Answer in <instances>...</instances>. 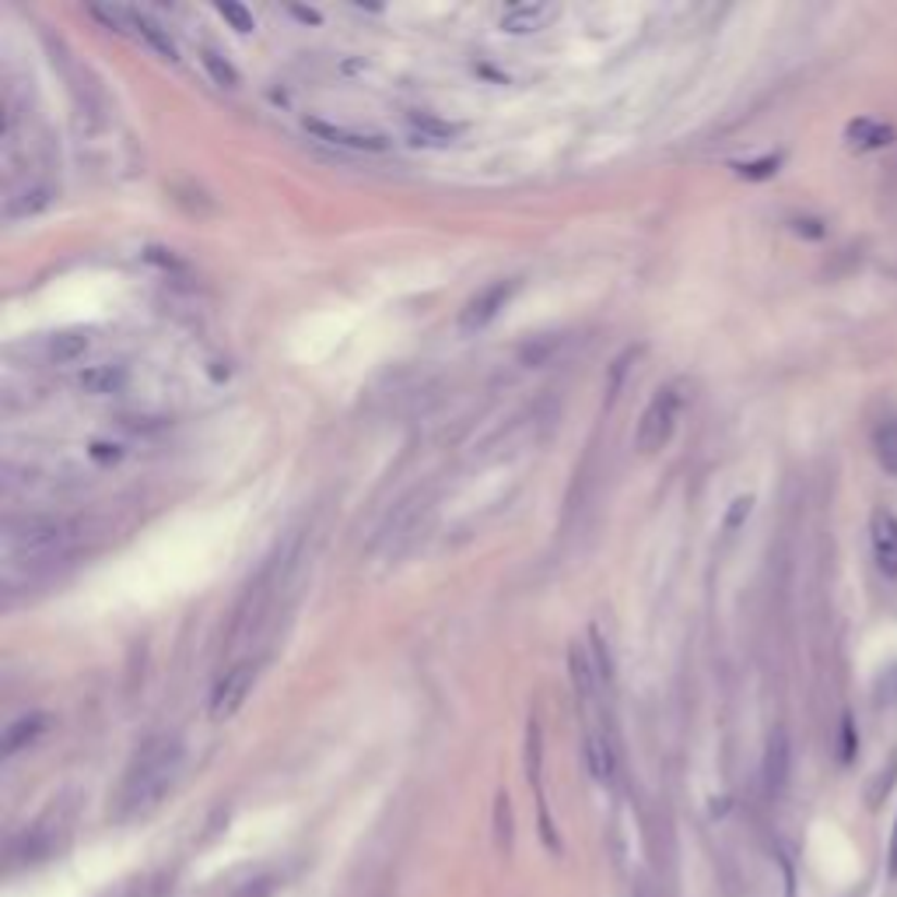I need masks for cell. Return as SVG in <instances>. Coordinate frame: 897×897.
<instances>
[{"label": "cell", "instance_id": "obj_1", "mask_svg": "<svg viewBox=\"0 0 897 897\" xmlns=\"http://www.w3.org/2000/svg\"><path fill=\"white\" fill-rule=\"evenodd\" d=\"M183 771V744L176 736H154L137 750L120 785V817H145L169 796Z\"/></svg>", "mask_w": 897, "mask_h": 897}, {"label": "cell", "instance_id": "obj_2", "mask_svg": "<svg viewBox=\"0 0 897 897\" xmlns=\"http://www.w3.org/2000/svg\"><path fill=\"white\" fill-rule=\"evenodd\" d=\"M676 418H681V389L663 386L656 393V400L645 407V414L638 421L635 446L638 452H659L676 428Z\"/></svg>", "mask_w": 897, "mask_h": 897}, {"label": "cell", "instance_id": "obj_3", "mask_svg": "<svg viewBox=\"0 0 897 897\" xmlns=\"http://www.w3.org/2000/svg\"><path fill=\"white\" fill-rule=\"evenodd\" d=\"M257 670L260 666L253 659H242V663H235L222 681L214 684V690H211V719L214 722H225L239 712L242 701L249 698V690L257 684Z\"/></svg>", "mask_w": 897, "mask_h": 897}, {"label": "cell", "instance_id": "obj_4", "mask_svg": "<svg viewBox=\"0 0 897 897\" xmlns=\"http://www.w3.org/2000/svg\"><path fill=\"white\" fill-rule=\"evenodd\" d=\"M515 291H519V281H495V285H487L484 291H477L463 309L460 329L463 334H477V329H484L487 323H495L498 312L512 302Z\"/></svg>", "mask_w": 897, "mask_h": 897}, {"label": "cell", "instance_id": "obj_5", "mask_svg": "<svg viewBox=\"0 0 897 897\" xmlns=\"http://www.w3.org/2000/svg\"><path fill=\"white\" fill-rule=\"evenodd\" d=\"M789 768H793V744H789V733L778 726V730H771V736H768L764 764H761L764 793L771 799L785 793V785H789Z\"/></svg>", "mask_w": 897, "mask_h": 897}, {"label": "cell", "instance_id": "obj_6", "mask_svg": "<svg viewBox=\"0 0 897 897\" xmlns=\"http://www.w3.org/2000/svg\"><path fill=\"white\" fill-rule=\"evenodd\" d=\"M870 540H873V558L876 569L887 578H897V515L887 509H876L870 519Z\"/></svg>", "mask_w": 897, "mask_h": 897}, {"label": "cell", "instance_id": "obj_7", "mask_svg": "<svg viewBox=\"0 0 897 897\" xmlns=\"http://www.w3.org/2000/svg\"><path fill=\"white\" fill-rule=\"evenodd\" d=\"M306 130H309L312 137L326 140V145L351 148V151H386V148H389V140L379 137V134H361V130L337 127V123H326V120H309V116H306Z\"/></svg>", "mask_w": 897, "mask_h": 897}, {"label": "cell", "instance_id": "obj_8", "mask_svg": "<svg viewBox=\"0 0 897 897\" xmlns=\"http://www.w3.org/2000/svg\"><path fill=\"white\" fill-rule=\"evenodd\" d=\"M558 8L547 4V0H533V4H515L501 14V28L512 36H526V33H540V28L555 18Z\"/></svg>", "mask_w": 897, "mask_h": 897}, {"label": "cell", "instance_id": "obj_9", "mask_svg": "<svg viewBox=\"0 0 897 897\" xmlns=\"http://www.w3.org/2000/svg\"><path fill=\"white\" fill-rule=\"evenodd\" d=\"M894 140V127H884V123L876 120H852L845 127V148L848 151H876V148H887Z\"/></svg>", "mask_w": 897, "mask_h": 897}, {"label": "cell", "instance_id": "obj_10", "mask_svg": "<svg viewBox=\"0 0 897 897\" xmlns=\"http://www.w3.org/2000/svg\"><path fill=\"white\" fill-rule=\"evenodd\" d=\"M46 726H50V719H46L42 712H33V715L14 719L11 726L4 730V744H0V750H4V758H11V753H18V750H25L28 744H36V739L46 733Z\"/></svg>", "mask_w": 897, "mask_h": 897}, {"label": "cell", "instance_id": "obj_11", "mask_svg": "<svg viewBox=\"0 0 897 897\" xmlns=\"http://www.w3.org/2000/svg\"><path fill=\"white\" fill-rule=\"evenodd\" d=\"M407 123H411L418 145H449V140H456V137L463 134L460 123L438 120L432 113H411V116H407Z\"/></svg>", "mask_w": 897, "mask_h": 897}, {"label": "cell", "instance_id": "obj_12", "mask_svg": "<svg viewBox=\"0 0 897 897\" xmlns=\"http://www.w3.org/2000/svg\"><path fill=\"white\" fill-rule=\"evenodd\" d=\"M582 750H586V768H589V775L596 782H610L613 778V771H618V758H613V747H610V739L603 733H586V744H582Z\"/></svg>", "mask_w": 897, "mask_h": 897}, {"label": "cell", "instance_id": "obj_13", "mask_svg": "<svg viewBox=\"0 0 897 897\" xmlns=\"http://www.w3.org/2000/svg\"><path fill=\"white\" fill-rule=\"evenodd\" d=\"M130 14V28L134 33L145 39L148 46L159 57H165V60H179V50H176V42H172V36L165 33V28L159 25L151 18V14H145V11H127Z\"/></svg>", "mask_w": 897, "mask_h": 897}, {"label": "cell", "instance_id": "obj_14", "mask_svg": "<svg viewBox=\"0 0 897 897\" xmlns=\"http://www.w3.org/2000/svg\"><path fill=\"white\" fill-rule=\"evenodd\" d=\"M569 670H572V681H575L582 698H596V690L607 684L600 666H596L593 652H582L578 645H572V652H569Z\"/></svg>", "mask_w": 897, "mask_h": 897}, {"label": "cell", "instance_id": "obj_15", "mask_svg": "<svg viewBox=\"0 0 897 897\" xmlns=\"http://www.w3.org/2000/svg\"><path fill=\"white\" fill-rule=\"evenodd\" d=\"M85 393L91 397H109V393H120L127 386V369L123 365H91L82 372V379H77Z\"/></svg>", "mask_w": 897, "mask_h": 897}, {"label": "cell", "instance_id": "obj_16", "mask_svg": "<svg viewBox=\"0 0 897 897\" xmlns=\"http://www.w3.org/2000/svg\"><path fill=\"white\" fill-rule=\"evenodd\" d=\"M873 456L890 477H897V421L884 418L873 424Z\"/></svg>", "mask_w": 897, "mask_h": 897}, {"label": "cell", "instance_id": "obj_17", "mask_svg": "<svg viewBox=\"0 0 897 897\" xmlns=\"http://www.w3.org/2000/svg\"><path fill=\"white\" fill-rule=\"evenodd\" d=\"M88 334H82V329H64V334H57L50 337V344H46V354H50V361H57V365H67V361H77L85 351H88Z\"/></svg>", "mask_w": 897, "mask_h": 897}, {"label": "cell", "instance_id": "obj_18", "mask_svg": "<svg viewBox=\"0 0 897 897\" xmlns=\"http://www.w3.org/2000/svg\"><path fill=\"white\" fill-rule=\"evenodd\" d=\"M50 190L46 186H33V190H22L18 197H11L8 200V208L4 214L11 217V222H18V217H28V214H39L42 208H50Z\"/></svg>", "mask_w": 897, "mask_h": 897}, {"label": "cell", "instance_id": "obj_19", "mask_svg": "<svg viewBox=\"0 0 897 897\" xmlns=\"http://www.w3.org/2000/svg\"><path fill=\"white\" fill-rule=\"evenodd\" d=\"M894 782H897V750L890 753L887 768H880V771H876V778L870 782V793H865V799H870V807H873V810L880 807V802L887 799V793L894 789Z\"/></svg>", "mask_w": 897, "mask_h": 897}, {"label": "cell", "instance_id": "obj_20", "mask_svg": "<svg viewBox=\"0 0 897 897\" xmlns=\"http://www.w3.org/2000/svg\"><path fill=\"white\" fill-rule=\"evenodd\" d=\"M200 60H203V67H208V74L214 77V85H222V88H239V71H235L225 57H217L214 50H203Z\"/></svg>", "mask_w": 897, "mask_h": 897}, {"label": "cell", "instance_id": "obj_21", "mask_svg": "<svg viewBox=\"0 0 897 897\" xmlns=\"http://www.w3.org/2000/svg\"><path fill=\"white\" fill-rule=\"evenodd\" d=\"M214 11L235 28V33H253V14H249L242 4H232V0H217Z\"/></svg>", "mask_w": 897, "mask_h": 897}, {"label": "cell", "instance_id": "obj_22", "mask_svg": "<svg viewBox=\"0 0 897 897\" xmlns=\"http://www.w3.org/2000/svg\"><path fill=\"white\" fill-rule=\"evenodd\" d=\"M495 827H498V848H501V852H509V848H512V807H509V796H498Z\"/></svg>", "mask_w": 897, "mask_h": 897}, {"label": "cell", "instance_id": "obj_23", "mask_svg": "<svg viewBox=\"0 0 897 897\" xmlns=\"http://www.w3.org/2000/svg\"><path fill=\"white\" fill-rule=\"evenodd\" d=\"M778 165H782V154H768V159L744 162V165H733V169H736V176H744V179H768V176H775Z\"/></svg>", "mask_w": 897, "mask_h": 897}, {"label": "cell", "instance_id": "obj_24", "mask_svg": "<svg viewBox=\"0 0 897 897\" xmlns=\"http://www.w3.org/2000/svg\"><path fill=\"white\" fill-rule=\"evenodd\" d=\"M859 753V733H856V722L852 715L842 719V764H852Z\"/></svg>", "mask_w": 897, "mask_h": 897}, {"label": "cell", "instance_id": "obj_25", "mask_svg": "<svg viewBox=\"0 0 897 897\" xmlns=\"http://www.w3.org/2000/svg\"><path fill=\"white\" fill-rule=\"evenodd\" d=\"M750 506H753V498H750V495H744V498H736V501H733V509L726 512V533H736L739 526L747 523Z\"/></svg>", "mask_w": 897, "mask_h": 897}, {"label": "cell", "instance_id": "obj_26", "mask_svg": "<svg viewBox=\"0 0 897 897\" xmlns=\"http://www.w3.org/2000/svg\"><path fill=\"white\" fill-rule=\"evenodd\" d=\"M793 228L799 235H807V239H821V235H824V222H817V217H796Z\"/></svg>", "mask_w": 897, "mask_h": 897}, {"label": "cell", "instance_id": "obj_27", "mask_svg": "<svg viewBox=\"0 0 897 897\" xmlns=\"http://www.w3.org/2000/svg\"><path fill=\"white\" fill-rule=\"evenodd\" d=\"M91 460H99V463L120 460V449L116 446H105V443H96V446H91Z\"/></svg>", "mask_w": 897, "mask_h": 897}, {"label": "cell", "instance_id": "obj_28", "mask_svg": "<svg viewBox=\"0 0 897 897\" xmlns=\"http://www.w3.org/2000/svg\"><path fill=\"white\" fill-rule=\"evenodd\" d=\"M887 873H890V880H897V821H894V831H890V856H887Z\"/></svg>", "mask_w": 897, "mask_h": 897}, {"label": "cell", "instance_id": "obj_29", "mask_svg": "<svg viewBox=\"0 0 897 897\" xmlns=\"http://www.w3.org/2000/svg\"><path fill=\"white\" fill-rule=\"evenodd\" d=\"M291 11H295L302 22H320V14H316V11H306V8H291Z\"/></svg>", "mask_w": 897, "mask_h": 897}]
</instances>
